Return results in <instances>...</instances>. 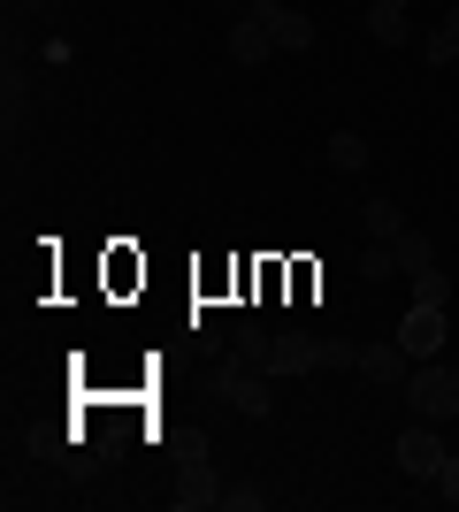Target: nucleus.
Listing matches in <instances>:
<instances>
[{"instance_id": "1", "label": "nucleus", "mask_w": 459, "mask_h": 512, "mask_svg": "<svg viewBox=\"0 0 459 512\" xmlns=\"http://www.w3.org/2000/svg\"><path fill=\"white\" fill-rule=\"evenodd\" d=\"M406 406H414L421 421H459V367L421 360V367H414V383H406Z\"/></svg>"}, {"instance_id": "2", "label": "nucleus", "mask_w": 459, "mask_h": 512, "mask_svg": "<svg viewBox=\"0 0 459 512\" xmlns=\"http://www.w3.org/2000/svg\"><path fill=\"white\" fill-rule=\"evenodd\" d=\"M215 398H222V406H238L245 421H268V375H261V367H245V360L215 367Z\"/></svg>"}, {"instance_id": "3", "label": "nucleus", "mask_w": 459, "mask_h": 512, "mask_svg": "<svg viewBox=\"0 0 459 512\" xmlns=\"http://www.w3.org/2000/svg\"><path fill=\"white\" fill-rule=\"evenodd\" d=\"M444 337H452V321H444V306H406L398 314V344L414 352V360H444Z\"/></svg>"}, {"instance_id": "4", "label": "nucleus", "mask_w": 459, "mask_h": 512, "mask_svg": "<svg viewBox=\"0 0 459 512\" xmlns=\"http://www.w3.org/2000/svg\"><path fill=\"white\" fill-rule=\"evenodd\" d=\"M253 23L276 39V54H306L314 46V16H299L291 0H253Z\"/></svg>"}, {"instance_id": "5", "label": "nucleus", "mask_w": 459, "mask_h": 512, "mask_svg": "<svg viewBox=\"0 0 459 512\" xmlns=\"http://www.w3.org/2000/svg\"><path fill=\"white\" fill-rule=\"evenodd\" d=\"M444 459H452L444 428H406V436H398V474H414V482H437Z\"/></svg>"}, {"instance_id": "6", "label": "nucleus", "mask_w": 459, "mask_h": 512, "mask_svg": "<svg viewBox=\"0 0 459 512\" xmlns=\"http://www.w3.org/2000/svg\"><path fill=\"white\" fill-rule=\"evenodd\" d=\"M414 352H406V344H360V367H352V375H368V383H383V390H406V383H414Z\"/></svg>"}, {"instance_id": "7", "label": "nucleus", "mask_w": 459, "mask_h": 512, "mask_svg": "<svg viewBox=\"0 0 459 512\" xmlns=\"http://www.w3.org/2000/svg\"><path fill=\"white\" fill-rule=\"evenodd\" d=\"M169 505H176V512H207V505H222V482H215V467H207V451H199V467L169 490Z\"/></svg>"}, {"instance_id": "8", "label": "nucleus", "mask_w": 459, "mask_h": 512, "mask_svg": "<svg viewBox=\"0 0 459 512\" xmlns=\"http://www.w3.org/2000/svg\"><path fill=\"white\" fill-rule=\"evenodd\" d=\"M222 46H230V62H238V69H261L268 54H276V39H268V31H261L253 16H245V23H230V39H222Z\"/></svg>"}, {"instance_id": "9", "label": "nucleus", "mask_w": 459, "mask_h": 512, "mask_svg": "<svg viewBox=\"0 0 459 512\" xmlns=\"http://www.w3.org/2000/svg\"><path fill=\"white\" fill-rule=\"evenodd\" d=\"M100 276H108V291H115V299H131L138 283H146V260H138L131 245H108V268H100Z\"/></svg>"}, {"instance_id": "10", "label": "nucleus", "mask_w": 459, "mask_h": 512, "mask_svg": "<svg viewBox=\"0 0 459 512\" xmlns=\"http://www.w3.org/2000/svg\"><path fill=\"white\" fill-rule=\"evenodd\" d=\"M391 268H398V276H421V268H437V253H429V237H421V230L391 237Z\"/></svg>"}, {"instance_id": "11", "label": "nucleus", "mask_w": 459, "mask_h": 512, "mask_svg": "<svg viewBox=\"0 0 459 512\" xmlns=\"http://www.w3.org/2000/svg\"><path fill=\"white\" fill-rule=\"evenodd\" d=\"M329 169L360 176V169H368V138H360V130H337V138H329Z\"/></svg>"}, {"instance_id": "12", "label": "nucleus", "mask_w": 459, "mask_h": 512, "mask_svg": "<svg viewBox=\"0 0 459 512\" xmlns=\"http://www.w3.org/2000/svg\"><path fill=\"white\" fill-rule=\"evenodd\" d=\"M360 222H368V237H375V245H391V237H406V214H398L391 199H368V214H360Z\"/></svg>"}, {"instance_id": "13", "label": "nucleus", "mask_w": 459, "mask_h": 512, "mask_svg": "<svg viewBox=\"0 0 459 512\" xmlns=\"http://www.w3.org/2000/svg\"><path fill=\"white\" fill-rule=\"evenodd\" d=\"M368 39L398 46V39H406V8H383V0H375V8H368Z\"/></svg>"}, {"instance_id": "14", "label": "nucleus", "mask_w": 459, "mask_h": 512, "mask_svg": "<svg viewBox=\"0 0 459 512\" xmlns=\"http://www.w3.org/2000/svg\"><path fill=\"white\" fill-rule=\"evenodd\" d=\"M222 291H238V260H207L199 268V299H222Z\"/></svg>"}, {"instance_id": "15", "label": "nucleus", "mask_w": 459, "mask_h": 512, "mask_svg": "<svg viewBox=\"0 0 459 512\" xmlns=\"http://www.w3.org/2000/svg\"><path fill=\"white\" fill-rule=\"evenodd\" d=\"M322 291V260H291V306H314Z\"/></svg>"}, {"instance_id": "16", "label": "nucleus", "mask_w": 459, "mask_h": 512, "mask_svg": "<svg viewBox=\"0 0 459 512\" xmlns=\"http://www.w3.org/2000/svg\"><path fill=\"white\" fill-rule=\"evenodd\" d=\"M414 299H421V306H452V283H444V268H421V276H414Z\"/></svg>"}, {"instance_id": "17", "label": "nucleus", "mask_w": 459, "mask_h": 512, "mask_svg": "<svg viewBox=\"0 0 459 512\" xmlns=\"http://www.w3.org/2000/svg\"><path fill=\"white\" fill-rule=\"evenodd\" d=\"M222 505H230V512H261L268 490H253V482H230V490H222Z\"/></svg>"}, {"instance_id": "18", "label": "nucleus", "mask_w": 459, "mask_h": 512, "mask_svg": "<svg viewBox=\"0 0 459 512\" xmlns=\"http://www.w3.org/2000/svg\"><path fill=\"white\" fill-rule=\"evenodd\" d=\"M360 276H368V283L398 276V268H391V245H368V253H360Z\"/></svg>"}, {"instance_id": "19", "label": "nucleus", "mask_w": 459, "mask_h": 512, "mask_svg": "<svg viewBox=\"0 0 459 512\" xmlns=\"http://www.w3.org/2000/svg\"><path fill=\"white\" fill-rule=\"evenodd\" d=\"M421 54H429V62H437V69H459V46L444 39V31H429V39H421Z\"/></svg>"}, {"instance_id": "20", "label": "nucleus", "mask_w": 459, "mask_h": 512, "mask_svg": "<svg viewBox=\"0 0 459 512\" xmlns=\"http://www.w3.org/2000/svg\"><path fill=\"white\" fill-rule=\"evenodd\" d=\"M437 490H444V505H459V451H452V459L437 467Z\"/></svg>"}, {"instance_id": "21", "label": "nucleus", "mask_w": 459, "mask_h": 512, "mask_svg": "<svg viewBox=\"0 0 459 512\" xmlns=\"http://www.w3.org/2000/svg\"><path fill=\"white\" fill-rule=\"evenodd\" d=\"M437 31H444V39L459 46V0H452V8H444V23H437Z\"/></svg>"}, {"instance_id": "22", "label": "nucleus", "mask_w": 459, "mask_h": 512, "mask_svg": "<svg viewBox=\"0 0 459 512\" xmlns=\"http://www.w3.org/2000/svg\"><path fill=\"white\" fill-rule=\"evenodd\" d=\"M383 8H406V0H383Z\"/></svg>"}, {"instance_id": "23", "label": "nucleus", "mask_w": 459, "mask_h": 512, "mask_svg": "<svg viewBox=\"0 0 459 512\" xmlns=\"http://www.w3.org/2000/svg\"><path fill=\"white\" fill-rule=\"evenodd\" d=\"M23 8H39V0H23Z\"/></svg>"}, {"instance_id": "24", "label": "nucleus", "mask_w": 459, "mask_h": 512, "mask_svg": "<svg viewBox=\"0 0 459 512\" xmlns=\"http://www.w3.org/2000/svg\"><path fill=\"white\" fill-rule=\"evenodd\" d=\"M452 451H459V436H452Z\"/></svg>"}]
</instances>
